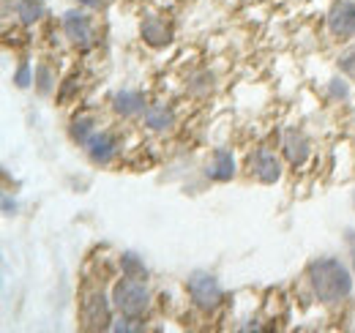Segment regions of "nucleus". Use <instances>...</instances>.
I'll return each instance as SVG.
<instances>
[{"mask_svg": "<svg viewBox=\"0 0 355 333\" xmlns=\"http://www.w3.org/2000/svg\"><path fill=\"white\" fill-rule=\"evenodd\" d=\"M309 282L314 287V295L328 306L350 298V292H353V276L339 259H317V262H311Z\"/></svg>", "mask_w": 355, "mask_h": 333, "instance_id": "1", "label": "nucleus"}, {"mask_svg": "<svg viewBox=\"0 0 355 333\" xmlns=\"http://www.w3.org/2000/svg\"><path fill=\"white\" fill-rule=\"evenodd\" d=\"M112 300H115V306H118L126 317H139V314H145V309H148V303H150V292H148V287H145L139 279L126 276L123 282L115 284Z\"/></svg>", "mask_w": 355, "mask_h": 333, "instance_id": "2", "label": "nucleus"}, {"mask_svg": "<svg viewBox=\"0 0 355 333\" xmlns=\"http://www.w3.org/2000/svg\"><path fill=\"white\" fill-rule=\"evenodd\" d=\"M186 290L191 295V300L202 309V311H214L222 303V287L216 282V276L205 273V271H194L186 282Z\"/></svg>", "mask_w": 355, "mask_h": 333, "instance_id": "3", "label": "nucleus"}, {"mask_svg": "<svg viewBox=\"0 0 355 333\" xmlns=\"http://www.w3.org/2000/svg\"><path fill=\"white\" fill-rule=\"evenodd\" d=\"M328 25H331V33L345 39V36H353L355 33V3L353 0H339L334 3L331 14H328Z\"/></svg>", "mask_w": 355, "mask_h": 333, "instance_id": "4", "label": "nucleus"}, {"mask_svg": "<svg viewBox=\"0 0 355 333\" xmlns=\"http://www.w3.org/2000/svg\"><path fill=\"white\" fill-rule=\"evenodd\" d=\"M83 323L88 331H101L110 328V303L104 295H90L83 303Z\"/></svg>", "mask_w": 355, "mask_h": 333, "instance_id": "5", "label": "nucleus"}, {"mask_svg": "<svg viewBox=\"0 0 355 333\" xmlns=\"http://www.w3.org/2000/svg\"><path fill=\"white\" fill-rule=\"evenodd\" d=\"M63 31H66V36H69L71 42L77 44V46H83V49H88L90 44H93L90 19L85 14H80V11H69V14L63 17Z\"/></svg>", "mask_w": 355, "mask_h": 333, "instance_id": "6", "label": "nucleus"}, {"mask_svg": "<svg viewBox=\"0 0 355 333\" xmlns=\"http://www.w3.org/2000/svg\"><path fill=\"white\" fill-rule=\"evenodd\" d=\"M88 153L96 164H110L112 156H115V148H118V139L110 134V131H101V134H93L88 142Z\"/></svg>", "mask_w": 355, "mask_h": 333, "instance_id": "7", "label": "nucleus"}, {"mask_svg": "<svg viewBox=\"0 0 355 333\" xmlns=\"http://www.w3.org/2000/svg\"><path fill=\"white\" fill-rule=\"evenodd\" d=\"M284 153H287L290 164L301 166L306 159H309V139H306L301 131L290 128V131L284 134Z\"/></svg>", "mask_w": 355, "mask_h": 333, "instance_id": "8", "label": "nucleus"}, {"mask_svg": "<svg viewBox=\"0 0 355 333\" xmlns=\"http://www.w3.org/2000/svg\"><path fill=\"white\" fill-rule=\"evenodd\" d=\"M112 107H115L118 115L129 118V115H137V112L145 110V96H142L139 90H121V93L112 99Z\"/></svg>", "mask_w": 355, "mask_h": 333, "instance_id": "9", "label": "nucleus"}, {"mask_svg": "<svg viewBox=\"0 0 355 333\" xmlns=\"http://www.w3.org/2000/svg\"><path fill=\"white\" fill-rule=\"evenodd\" d=\"M254 172H257V178L263 183H276L279 175H282V164L270 151H260L257 159H254Z\"/></svg>", "mask_w": 355, "mask_h": 333, "instance_id": "10", "label": "nucleus"}, {"mask_svg": "<svg viewBox=\"0 0 355 333\" xmlns=\"http://www.w3.org/2000/svg\"><path fill=\"white\" fill-rule=\"evenodd\" d=\"M208 175H211L214 180H230V178L235 175V159H232V153L219 148L216 156H214V166L208 169Z\"/></svg>", "mask_w": 355, "mask_h": 333, "instance_id": "11", "label": "nucleus"}, {"mask_svg": "<svg viewBox=\"0 0 355 333\" xmlns=\"http://www.w3.org/2000/svg\"><path fill=\"white\" fill-rule=\"evenodd\" d=\"M142 39L148 44H153V46H164V44H170V31H167L164 22L150 17L148 22H142Z\"/></svg>", "mask_w": 355, "mask_h": 333, "instance_id": "12", "label": "nucleus"}, {"mask_svg": "<svg viewBox=\"0 0 355 333\" xmlns=\"http://www.w3.org/2000/svg\"><path fill=\"white\" fill-rule=\"evenodd\" d=\"M173 121H175L173 112H170L167 107H162V104H153V107L145 110V126L153 128V131H164V128H170Z\"/></svg>", "mask_w": 355, "mask_h": 333, "instance_id": "13", "label": "nucleus"}, {"mask_svg": "<svg viewBox=\"0 0 355 333\" xmlns=\"http://www.w3.org/2000/svg\"><path fill=\"white\" fill-rule=\"evenodd\" d=\"M44 6L42 0H17V17L22 19V25H33L36 19H42Z\"/></svg>", "mask_w": 355, "mask_h": 333, "instance_id": "14", "label": "nucleus"}, {"mask_svg": "<svg viewBox=\"0 0 355 333\" xmlns=\"http://www.w3.org/2000/svg\"><path fill=\"white\" fill-rule=\"evenodd\" d=\"M121 268H123V273H126V276H134V279H142V276L148 273V271H145V265H142V259H139L137 254H132V251L121 257Z\"/></svg>", "mask_w": 355, "mask_h": 333, "instance_id": "15", "label": "nucleus"}, {"mask_svg": "<svg viewBox=\"0 0 355 333\" xmlns=\"http://www.w3.org/2000/svg\"><path fill=\"white\" fill-rule=\"evenodd\" d=\"M71 137H74L77 142H88L90 139V121L88 118L74 121V126H71Z\"/></svg>", "mask_w": 355, "mask_h": 333, "instance_id": "16", "label": "nucleus"}, {"mask_svg": "<svg viewBox=\"0 0 355 333\" xmlns=\"http://www.w3.org/2000/svg\"><path fill=\"white\" fill-rule=\"evenodd\" d=\"M339 66H342V71H345L347 77H353L355 80V46L353 49H347V52L339 58Z\"/></svg>", "mask_w": 355, "mask_h": 333, "instance_id": "17", "label": "nucleus"}, {"mask_svg": "<svg viewBox=\"0 0 355 333\" xmlns=\"http://www.w3.org/2000/svg\"><path fill=\"white\" fill-rule=\"evenodd\" d=\"M14 83H17V87H28V85H31V66H28V63H22V66L17 69Z\"/></svg>", "mask_w": 355, "mask_h": 333, "instance_id": "18", "label": "nucleus"}, {"mask_svg": "<svg viewBox=\"0 0 355 333\" xmlns=\"http://www.w3.org/2000/svg\"><path fill=\"white\" fill-rule=\"evenodd\" d=\"M36 74H39V87H42V93H49V90H52V74H49L46 69H39Z\"/></svg>", "mask_w": 355, "mask_h": 333, "instance_id": "19", "label": "nucleus"}, {"mask_svg": "<svg viewBox=\"0 0 355 333\" xmlns=\"http://www.w3.org/2000/svg\"><path fill=\"white\" fill-rule=\"evenodd\" d=\"M112 331H142V325H132V323H118V325H112Z\"/></svg>", "mask_w": 355, "mask_h": 333, "instance_id": "20", "label": "nucleus"}, {"mask_svg": "<svg viewBox=\"0 0 355 333\" xmlns=\"http://www.w3.org/2000/svg\"><path fill=\"white\" fill-rule=\"evenodd\" d=\"M331 90H334V96H342V99L347 96V87H345V85H339V80H334V87H331Z\"/></svg>", "mask_w": 355, "mask_h": 333, "instance_id": "21", "label": "nucleus"}, {"mask_svg": "<svg viewBox=\"0 0 355 333\" xmlns=\"http://www.w3.org/2000/svg\"><path fill=\"white\" fill-rule=\"evenodd\" d=\"M347 246H350V254H353V262H355V232L353 230L347 232Z\"/></svg>", "mask_w": 355, "mask_h": 333, "instance_id": "22", "label": "nucleus"}, {"mask_svg": "<svg viewBox=\"0 0 355 333\" xmlns=\"http://www.w3.org/2000/svg\"><path fill=\"white\" fill-rule=\"evenodd\" d=\"M3 208H6V213H11V210H17V205H14V203L6 197V200H3Z\"/></svg>", "mask_w": 355, "mask_h": 333, "instance_id": "23", "label": "nucleus"}, {"mask_svg": "<svg viewBox=\"0 0 355 333\" xmlns=\"http://www.w3.org/2000/svg\"><path fill=\"white\" fill-rule=\"evenodd\" d=\"M80 3H83V6H98L101 0H80Z\"/></svg>", "mask_w": 355, "mask_h": 333, "instance_id": "24", "label": "nucleus"}]
</instances>
